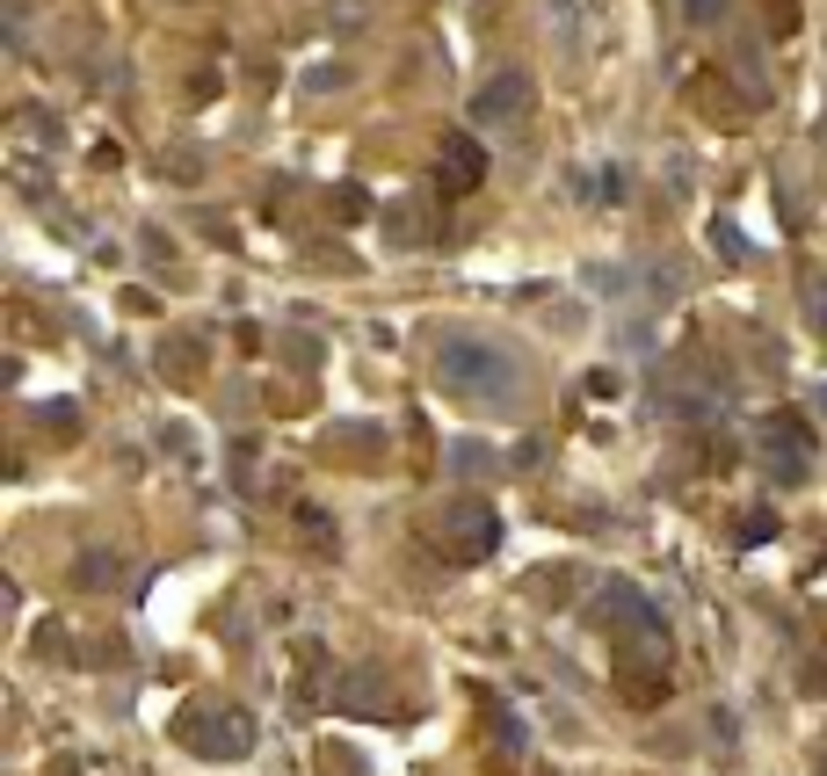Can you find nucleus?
Wrapping results in <instances>:
<instances>
[{
    "instance_id": "1",
    "label": "nucleus",
    "mask_w": 827,
    "mask_h": 776,
    "mask_svg": "<svg viewBox=\"0 0 827 776\" xmlns=\"http://www.w3.org/2000/svg\"><path fill=\"white\" fill-rule=\"evenodd\" d=\"M443 385L465 399H508L523 385V370L494 342H443Z\"/></svg>"
},
{
    "instance_id": "2",
    "label": "nucleus",
    "mask_w": 827,
    "mask_h": 776,
    "mask_svg": "<svg viewBox=\"0 0 827 776\" xmlns=\"http://www.w3.org/2000/svg\"><path fill=\"white\" fill-rule=\"evenodd\" d=\"M755 465L770 472V479H806L813 472V443H806V421L798 414H762L755 421Z\"/></svg>"
},
{
    "instance_id": "3",
    "label": "nucleus",
    "mask_w": 827,
    "mask_h": 776,
    "mask_svg": "<svg viewBox=\"0 0 827 776\" xmlns=\"http://www.w3.org/2000/svg\"><path fill=\"white\" fill-rule=\"evenodd\" d=\"M523 109H530V80L523 73H501V80H486L472 95V123H516Z\"/></svg>"
},
{
    "instance_id": "4",
    "label": "nucleus",
    "mask_w": 827,
    "mask_h": 776,
    "mask_svg": "<svg viewBox=\"0 0 827 776\" xmlns=\"http://www.w3.org/2000/svg\"><path fill=\"white\" fill-rule=\"evenodd\" d=\"M182 741H190V747H204V755H240V747H247V725L240 719H190V725H182Z\"/></svg>"
},
{
    "instance_id": "5",
    "label": "nucleus",
    "mask_w": 827,
    "mask_h": 776,
    "mask_svg": "<svg viewBox=\"0 0 827 776\" xmlns=\"http://www.w3.org/2000/svg\"><path fill=\"white\" fill-rule=\"evenodd\" d=\"M486 153L472 139H443V190H480Z\"/></svg>"
},
{
    "instance_id": "6",
    "label": "nucleus",
    "mask_w": 827,
    "mask_h": 776,
    "mask_svg": "<svg viewBox=\"0 0 827 776\" xmlns=\"http://www.w3.org/2000/svg\"><path fill=\"white\" fill-rule=\"evenodd\" d=\"M450 530H458L450 545H458L465 559H486V552H494V516H486V508H458V516H450Z\"/></svg>"
},
{
    "instance_id": "7",
    "label": "nucleus",
    "mask_w": 827,
    "mask_h": 776,
    "mask_svg": "<svg viewBox=\"0 0 827 776\" xmlns=\"http://www.w3.org/2000/svg\"><path fill=\"white\" fill-rule=\"evenodd\" d=\"M719 8H726V0H689V15H697V22H711Z\"/></svg>"
},
{
    "instance_id": "8",
    "label": "nucleus",
    "mask_w": 827,
    "mask_h": 776,
    "mask_svg": "<svg viewBox=\"0 0 827 776\" xmlns=\"http://www.w3.org/2000/svg\"><path fill=\"white\" fill-rule=\"evenodd\" d=\"M806 305H813V320L827 327V291H806Z\"/></svg>"
},
{
    "instance_id": "9",
    "label": "nucleus",
    "mask_w": 827,
    "mask_h": 776,
    "mask_svg": "<svg viewBox=\"0 0 827 776\" xmlns=\"http://www.w3.org/2000/svg\"><path fill=\"white\" fill-rule=\"evenodd\" d=\"M820 407H827V392H820Z\"/></svg>"
}]
</instances>
